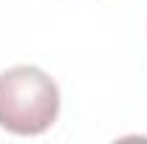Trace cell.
Masks as SVG:
<instances>
[{
    "label": "cell",
    "instance_id": "cell-1",
    "mask_svg": "<svg viewBox=\"0 0 147 144\" xmlns=\"http://www.w3.org/2000/svg\"><path fill=\"white\" fill-rule=\"evenodd\" d=\"M59 88L45 71L17 65L0 73V127L17 136H37L57 122Z\"/></svg>",
    "mask_w": 147,
    "mask_h": 144
}]
</instances>
